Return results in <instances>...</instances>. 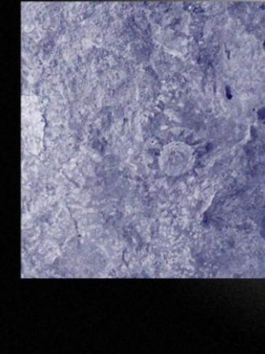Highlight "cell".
Instances as JSON below:
<instances>
[{"mask_svg": "<svg viewBox=\"0 0 265 354\" xmlns=\"http://www.w3.org/2000/svg\"><path fill=\"white\" fill-rule=\"evenodd\" d=\"M194 163L192 149L181 142H174L165 146L159 159V167L162 172L172 177L188 174L192 169Z\"/></svg>", "mask_w": 265, "mask_h": 354, "instance_id": "1", "label": "cell"}]
</instances>
